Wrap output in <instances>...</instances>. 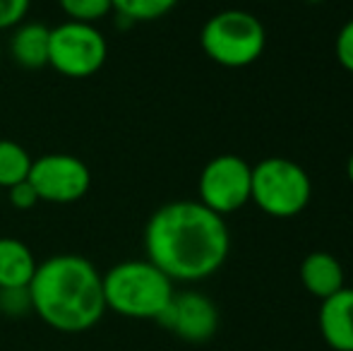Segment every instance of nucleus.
Listing matches in <instances>:
<instances>
[{
    "mask_svg": "<svg viewBox=\"0 0 353 351\" xmlns=\"http://www.w3.org/2000/svg\"><path fill=\"white\" fill-rule=\"evenodd\" d=\"M8 197H10V205L19 212L34 210V207L39 205V195H37V190L29 185V181H22V183H17V185L10 188Z\"/></svg>",
    "mask_w": 353,
    "mask_h": 351,
    "instance_id": "aec40b11",
    "label": "nucleus"
},
{
    "mask_svg": "<svg viewBox=\"0 0 353 351\" xmlns=\"http://www.w3.org/2000/svg\"><path fill=\"white\" fill-rule=\"evenodd\" d=\"M48 39L51 29L39 22H22L10 39V56L19 68L39 70L48 66Z\"/></svg>",
    "mask_w": 353,
    "mask_h": 351,
    "instance_id": "f8f14e48",
    "label": "nucleus"
},
{
    "mask_svg": "<svg viewBox=\"0 0 353 351\" xmlns=\"http://www.w3.org/2000/svg\"><path fill=\"white\" fill-rule=\"evenodd\" d=\"M0 61H3V46H0Z\"/></svg>",
    "mask_w": 353,
    "mask_h": 351,
    "instance_id": "4be33fe9",
    "label": "nucleus"
},
{
    "mask_svg": "<svg viewBox=\"0 0 353 351\" xmlns=\"http://www.w3.org/2000/svg\"><path fill=\"white\" fill-rule=\"evenodd\" d=\"M58 5L70 22L82 24H97L99 19L113 12L111 0H58Z\"/></svg>",
    "mask_w": 353,
    "mask_h": 351,
    "instance_id": "dca6fc26",
    "label": "nucleus"
},
{
    "mask_svg": "<svg viewBox=\"0 0 353 351\" xmlns=\"http://www.w3.org/2000/svg\"><path fill=\"white\" fill-rule=\"evenodd\" d=\"M173 294V281L149 260H125L103 274L106 310L123 318L157 320Z\"/></svg>",
    "mask_w": 353,
    "mask_h": 351,
    "instance_id": "7ed1b4c3",
    "label": "nucleus"
},
{
    "mask_svg": "<svg viewBox=\"0 0 353 351\" xmlns=\"http://www.w3.org/2000/svg\"><path fill=\"white\" fill-rule=\"evenodd\" d=\"M312 181L298 161L270 157L252 166L250 202L274 219H291L307 207Z\"/></svg>",
    "mask_w": 353,
    "mask_h": 351,
    "instance_id": "39448f33",
    "label": "nucleus"
},
{
    "mask_svg": "<svg viewBox=\"0 0 353 351\" xmlns=\"http://www.w3.org/2000/svg\"><path fill=\"white\" fill-rule=\"evenodd\" d=\"M108 58V41L97 24L65 19L51 29L48 39V66L63 77L87 80L97 75Z\"/></svg>",
    "mask_w": 353,
    "mask_h": 351,
    "instance_id": "423d86ee",
    "label": "nucleus"
},
{
    "mask_svg": "<svg viewBox=\"0 0 353 351\" xmlns=\"http://www.w3.org/2000/svg\"><path fill=\"white\" fill-rule=\"evenodd\" d=\"M252 166L238 154H219L200 174V202L219 217L233 214L250 202Z\"/></svg>",
    "mask_w": 353,
    "mask_h": 351,
    "instance_id": "0eeeda50",
    "label": "nucleus"
},
{
    "mask_svg": "<svg viewBox=\"0 0 353 351\" xmlns=\"http://www.w3.org/2000/svg\"><path fill=\"white\" fill-rule=\"evenodd\" d=\"M32 0H0V32L14 29L24 22Z\"/></svg>",
    "mask_w": 353,
    "mask_h": 351,
    "instance_id": "a211bd4d",
    "label": "nucleus"
},
{
    "mask_svg": "<svg viewBox=\"0 0 353 351\" xmlns=\"http://www.w3.org/2000/svg\"><path fill=\"white\" fill-rule=\"evenodd\" d=\"M317 325L330 349L353 351V289L344 286L322 301Z\"/></svg>",
    "mask_w": 353,
    "mask_h": 351,
    "instance_id": "9d476101",
    "label": "nucleus"
},
{
    "mask_svg": "<svg viewBox=\"0 0 353 351\" xmlns=\"http://www.w3.org/2000/svg\"><path fill=\"white\" fill-rule=\"evenodd\" d=\"M113 12L121 22L140 24V22H157L166 17L181 0H111Z\"/></svg>",
    "mask_w": 353,
    "mask_h": 351,
    "instance_id": "2eb2a0df",
    "label": "nucleus"
},
{
    "mask_svg": "<svg viewBox=\"0 0 353 351\" xmlns=\"http://www.w3.org/2000/svg\"><path fill=\"white\" fill-rule=\"evenodd\" d=\"M0 310L5 315H22L32 310V299L27 289H0Z\"/></svg>",
    "mask_w": 353,
    "mask_h": 351,
    "instance_id": "f3484780",
    "label": "nucleus"
},
{
    "mask_svg": "<svg viewBox=\"0 0 353 351\" xmlns=\"http://www.w3.org/2000/svg\"><path fill=\"white\" fill-rule=\"evenodd\" d=\"M29 299L32 313L68 334L92 330L106 313L103 274L87 258L72 253L53 255L37 265Z\"/></svg>",
    "mask_w": 353,
    "mask_h": 351,
    "instance_id": "f03ea898",
    "label": "nucleus"
},
{
    "mask_svg": "<svg viewBox=\"0 0 353 351\" xmlns=\"http://www.w3.org/2000/svg\"><path fill=\"white\" fill-rule=\"evenodd\" d=\"M29 185L37 190L39 202L70 205L82 200L92 188V171L79 157L51 152L32 161Z\"/></svg>",
    "mask_w": 353,
    "mask_h": 351,
    "instance_id": "6e6552de",
    "label": "nucleus"
},
{
    "mask_svg": "<svg viewBox=\"0 0 353 351\" xmlns=\"http://www.w3.org/2000/svg\"><path fill=\"white\" fill-rule=\"evenodd\" d=\"M161 328L171 330L183 342L202 344L210 342L219 330V310L212 299L200 291L173 294L171 303L157 318Z\"/></svg>",
    "mask_w": 353,
    "mask_h": 351,
    "instance_id": "1a4fd4ad",
    "label": "nucleus"
},
{
    "mask_svg": "<svg viewBox=\"0 0 353 351\" xmlns=\"http://www.w3.org/2000/svg\"><path fill=\"white\" fill-rule=\"evenodd\" d=\"M336 61L346 72L353 75V19L344 24L336 34Z\"/></svg>",
    "mask_w": 353,
    "mask_h": 351,
    "instance_id": "6ab92c4d",
    "label": "nucleus"
},
{
    "mask_svg": "<svg viewBox=\"0 0 353 351\" xmlns=\"http://www.w3.org/2000/svg\"><path fill=\"white\" fill-rule=\"evenodd\" d=\"M37 258L19 239H0V289H27L37 272Z\"/></svg>",
    "mask_w": 353,
    "mask_h": 351,
    "instance_id": "ddd939ff",
    "label": "nucleus"
},
{
    "mask_svg": "<svg viewBox=\"0 0 353 351\" xmlns=\"http://www.w3.org/2000/svg\"><path fill=\"white\" fill-rule=\"evenodd\" d=\"M205 56L221 68H248L257 63L267 46V29L248 10H221L200 32Z\"/></svg>",
    "mask_w": 353,
    "mask_h": 351,
    "instance_id": "20e7f679",
    "label": "nucleus"
},
{
    "mask_svg": "<svg viewBox=\"0 0 353 351\" xmlns=\"http://www.w3.org/2000/svg\"><path fill=\"white\" fill-rule=\"evenodd\" d=\"M301 281L307 294L325 301L346 286L344 267H341V263L332 253L315 250V253L305 255V260L301 263Z\"/></svg>",
    "mask_w": 353,
    "mask_h": 351,
    "instance_id": "9b49d317",
    "label": "nucleus"
},
{
    "mask_svg": "<svg viewBox=\"0 0 353 351\" xmlns=\"http://www.w3.org/2000/svg\"><path fill=\"white\" fill-rule=\"evenodd\" d=\"M346 176H349L351 185H353V154L349 157V164H346Z\"/></svg>",
    "mask_w": 353,
    "mask_h": 351,
    "instance_id": "412c9836",
    "label": "nucleus"
},
{
    "mask_svg": "<svg viewBox=\"0 0 353 351\" xmlns=\"http://www.w3.org/2000/svg\"><path fill=\"white\" fill-rule=\"evenodd\" d=\"M144 250L171 281H202L226 263L231 234L226 219L200 200H176L149 217Z\"/></svg>",
    "mask_w": 353,
    "mask_h": 351,
    "instance_id": "f257e3e1",
    "label": "nucleus"
},
{
    "mask_svg": "<svg viewBox=\"0 0 353 351\" xmlns=\"http://www.w3.org/2000/svg\"><path fill=\"white\" fill-rule=\"evenodd\" d=\"M32 157L19 142L0 140V188L10 190L17 183L27 181L32 171Z\"/></svg>",
    "mask_w": 353,
    "mask_h": 351,
    "instance_id": "4468645a",
    "label": "nucleus"
}]
</instances>
